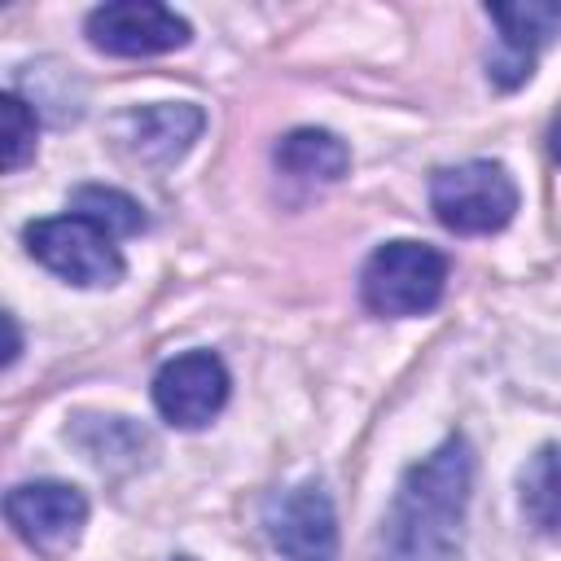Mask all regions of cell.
<instances>
[{
  "mask_svg": "<svg viewBox=\"0 0 561 561\" xmlns=\"http://www.w3.org/2000/svg\"><path fill=\"white\" fill-rule=\"evenodd\" d=\"M473 443L447 434L403 469L381 517L377 561H465V513L473 500Z\"/></svg>",
  "mask_w": 561,
  "mask_h": 561,
  "instance_id": "1",
  "label": "cell"
},
{
  "mask_svg": "<svg viewBox=\"0 0 561 561\" xmlns=\"http://www.w3.org/2000/svg\"><path fill=\"white\" fill-rule=\"evenodd\" d=\"M451 263L425 241H381L359 267V302L381 320L425 316L447 294Z\"/></svg>",
  "mask_w": 561,
  "mask_h": 561,
  "instance_id": "2",
  "label": "cell"
},
{
  "mask_svg": "<svg viewBox=\"0 0 561 561\" xmlns=\"http://www.w3.org/2000/svg\"><path fill=\"white\" fill-rule=\"evenodd\" d=\"M522 206L517 180L495 158H469L430 175V210L456 237H486L513 224Z\"/></svg>",
  "mask_w": 561,
  "mask_h": 561,
  "instance_id": "3",
  "label": "cell"
},
{
  "mask_svg": "<svg viewBox=\"0 0 561 561\" xmlns=\"http://www.w3.org/2000/svg\"><path fill=\"white\" fill-rule=\"evenodd\" d=\"M26 254L48 267L53 276H61L66 285L79 289H110L127 276L123 250L114 245V237L105 228H96L83 215H48V219H31L22 228Z\"/></svg>",
  "mask_w": 561,
  "mask_h": 561,
  "instance_id": "4",
  "label": "cell"
},
{
  "mask_svg": "<svg viewBox=\"0 0 561 561\" xmlns=\"http://www.w3.org/2000/svg\"><path fill=\"white\" fill-rule=\"evenodd\" d=\"M83 35L105 57H162L175 48H188L193 26L175 9L158 0H110L88 9Z\"/></svg>",
  "mask_w": 561,
  "mask_h": 561,
  "instance_id": "5",
  "label": "cell"
},
{
  "mask_svg": "<svg viewBox=\"0 0 561 561\" xmlns=\"http://www.w3.org/2000/svg\"><path fill=\"white\" fill-rule=\"evenodd\" d=\"M263 535L285 561H337V508L324 482L307 478L263 500Z\"/></svg>",
  "mask_w": 561,
  "mask_h": 561,
  "instance_id": "6",
  "label": "cell"
},
{
  "mask_svg": "<svg viewBox=\"0 0 561 561\" xmlns=\"http://www.w3.org/2000/svg\"><path fill=\"white\" fill-rule=\"evenodd\" d=\"M149 394L167 425L202 430L224 412V403L232 394V377L215 351H184L153 373Z\"/></svg>",
  "mask_w": 561,
  "mask_h": 561,
  "instance_id": "7",
  "label": "cell"
},
{
  "mask_svg": "<svg viewBox=\"0 0 561 561\" xmlns=\"http://www.w3.org/2000/svg\"><path fill=\"white\" fill-rule=\"evenodd\" d=\"M4 517L26 548L66 552L79 543V535L88 526V495L75 482H57V478L18 482L4 495Z\"/></svg>",
  "mask_w": 561,
  "mask_h": 561,
  "instance_id": "8",
  "label": "cell"
},
{
  "mask_svg": "<svg viewBox=\"0 0 561 561\" xmlns=\"http://www.w3.org/2000/svg\"><path fill=\"white\" fill-rule=\"evenodd\" d=\"M486 18L500 26V48L486 57V79L500 92H517L530 83L535 61L561 35V4L557 0H513L486 4Z\"/></svg>",
  "mask_w": 561,
  "mask_h": 561,
  "instance_id": "9",
  "label": "cell"
},
{
  "mask_svg": "<svg viewBox=\"0 0 561 561\" xmlns=\"http://www.w3.org/2000/svg\"><path fill=\"white\" fill-rule=\"evenodd\" d=\"M206 131V114L193 101H158V105H131L118 114L114 136L140 167H175L197 136Z\"/></svg>",
  "mask_w": 561,
  "mask_h": 561,
  "instance_id": "10",
  "label": "cell"
},
{
  "mask_svg": "<svg viewBox=\"0 0 561 561\" xmlns=\"http://www.w3.org/2000/svg\"><path fill=\"white\" fill-rule=\"evenodd\" d=\"M66 438L101 469L110 473H131L140 465H149L153 456V438L149 430H140L127 416H75Z\"/></svg>",
  "mask_w": 561,
  "mask_h": 561,
  "instance_id": "11",
  "label": "cell"
},
{
  "mask_svg": "<svg viewBox=\"0 0 561 561\" xmlns=\"http://www.w3.org/2000/svg\"><path fill=\"white\" fill-rule=\"evenodd\" d=\"M272 162L294 175V180H311V184H337L351 171V149L337 131L329 127H289L276 149Z\"/></svg>",
  "mask_w": 561,
  "mask_h": 561,
  "instance_id": "12",
  "label": "cell"
},
{
  "mask_svg": "<svg viewBox=\"0 0 561 561\" xmlns=\"http://www.w3.org/2000/svg\"><path fill=\"white\" fill-rule=\"evenodd\" d=\"M517 508L543 539H561V443H543L517 473Z\"/></svg>",
  "mask_w": 561,
  "mask_h": 561,
  "instance_id": "13",
  "label": "cell"
},
{
  "mask_svg": "<svg viewBox=\"0 0 561 561\" xmlns=\"http://www.w3.org/2000/svg\"><path fill=\"white\" fill-rule=\"evenodd\" d=\"M66 210L92 219V224L105 228L114 241H118V237H140V232L149 228L145 206H140L131 193L110 188V184H79V188L66 197Z\"/></svg>",
  "mask_w": 561,
  "mask_h": 561,
  "instance_id": "14",
  "label": "cell"
},
{
  "mask_svg": "<svg viewBox=\"0 0 561 561\" xmlns=\"http://www.w3.org/2000/svg\"><path fill=\"white\" fill-rule=\"evenodd\" d=\"M0 127H4V171H22L35 158V136H39V110L9 88L0 96Z\"/></svg>",
  "mask_w": 561,
  "mask_h": 561,
  "instance_id": "15",
  "label": "cell"
},
{
  "mask_svg": "<svg viewBox=\"0 0 561 561\" xmlns=\"http://www.w3.org/2000/svg\"><path fill=\"white\" fill-rule=\"evenodd\" d=\"M4 329H9V346H4V368H13V364H18V355H22V329H18V316H13V311H4Z\"/></svg>",
  "mask_w": 561,
  "mask_h": 561,
  "instance_id": "16",
  "label": "cell"
},
{
  "mask_svg": "<svg viewBox=\"0 0 561 561\" xmlns=\"http://www.w3.org/2000/svg\"><path fill=\"white\" fill-rule=\"evenodd\" d=\"M548 153H552V162L561 167V114L552 118V131H548Z\"/></svg>",
  "mask_w": 561,
  "mask_h": 561,
  "instance_id": "17",
  "label": "cell"
},
{
  "mask_svg": "<svg viewBox=\"0 0 561 561\" xmlns=\"http://www.w3.org/2000/svg\"><path fill=\"white\" fill-rule=\"evenodd\" d=\"M171 561H193V557H171Z\"/></svg>",
  "mask_w": 561,
  "mask_h": 561,
  "instance_id": "18",
  "label": "cell"
}]
</instances>
